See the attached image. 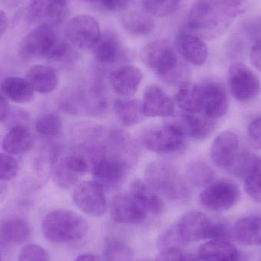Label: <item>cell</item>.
<instances>
[{
  "label": "cell",
  "mask_w": 261,
  "mask_h": 261,
  "mask_svg": "<svg viewBox=\"0 0 261 261\" xmlns=\"http://www.w3.org/2000/svg\"><path fill=\"white\" fill-rule=\"evenodd\" d=\"M71 44L61 38L50 24H41L28 34L19 46V54L24 59L48 58L62 61L71 54Z\"/></svg>",
  "instance_id": "2"
},
{
  "label": "cell",
  "mask_w": 261,
  "mask_h": 261,
  "mask_svg": "<svg viewBox=\"0 0 261 261\" xmlns=\"http://www.w3.org/2000/svg\"><path fill=\"white\" fill-rule=\"evenodd\" d=\"M239 153V138L233 132L225 130L219 134L211 146V159L219 168L228 171Z\"/></svg>",
  "instance_id": "15"
},
{
  "label": "cell",
  "mask_w": 261,
  "mask_h": 261,
  "mask_svg": "<svg viewBox=\"0 0 261 261\" xmlns=\"http://www.w3.org/2000/svg\"><path fill=\"white\" fill-rule=\"evenodd\" d=\"M132 166L121 158L107 151L104 145L90 163V171L93 178L104 190H115L120 187Z\"/></svg>",
  "instance_id": "6"
},
{
  "label": "cell",
  "mask_w": 261,
  "mask_h": 261,
  "mask_svg": "<svg viewBox=\"0 0 261 261\" xmlns=\"http://www.w3.org/2000/svg\"><path fill=\"white\" fill-rule=\"evenodd\" d=\"M187 138L202 141L210 136L216 126V120L205 115L182 113L174 120Z\"/></svg>",
  "instance_id": "21"
},
{
  "label": "cell",
  "mask_w": 261,
  "mask_h": 261,
  "mask_svg": "<svg viewBox=\"0 0 261 261\" xmlns=\"http://www.w3.org/2000/svg\"><path fill=\"white\" fill-rule=\"evenodd\" d=\"M144 64L167 83L178 82L185 72L181 66L176 50L167 40L152 41L141 52Z\"/></svg>",
  "instance_id": "5"
},
{
  "label": "cell",
  "mask_w": 261,
  "mask_h": 261,
  "mask_svg": "<svg viewBox=\"0 0 261 261\" xmlns=\"http://www.w3.org/2000/svg\"><path fill=\"white\" fill-rule=\"evenodd\" d=\"M228 171L236 177L245 179L261 172V158L248 150L239 152L234 164Z\"/></svg>",
  "instance_id": "32"
},
{
  "label": "cell",
  "mask_w": 261,
  "mask_h": 261,
  "mask_svg": "<svg viewBox=\"0 0 261 261\" xmlns=\"http://www.w3.org/2000/svg\"><path fill=\"white\" fill-rule=\"evenodd\" d=\"M241 199L239 186L228 179L213 181L199 195V202L206 210L227 211L237 205Z\"/></svg>",
  "instance_id": "8"
},
{
  "label": "cell",
  "mask_w": 261,
  "mask_h": 261,
  "mask_svg": "<svg viewBox=\"0 0 261 261\" xmlns=\"http://www.w3.org/2000/svg\"><path fill=\"white\" fill-rule=\"evenodd\" d=\"M101 35L99 22L91 15H76L66 26L67 41L71 45L84 50L93 48Z\"/></svg>",
  "instance_id": "11"
},
{
  "label": "cell",
  "mask_w": 261,
  "mask_h": 261,
  "mask_svg": "<svg viewBox=\"0 0 261 261\" xmlns=\"http://www.w3.org/2000/svg\"><path fill=\"white\" fill-rule=\"evenodd\" d=\"M86 1L94 2V1H99V0H86Z\"/></svg>",
  "instance_id": "53"
},
{
  "label": "cell",
  "mask_w": 261,
  "mask_h": 261,
  "mask_svg": "<svg viewBox=\"0 0 261 261\" xmlns=\"http://www.w3.org/2000/svg\"><path fill=\"white\" fill-rule=\"evenodd\" d=\"M9 25V20L4 11L0 10V38L4 35Z\"/></svg>",
  "instance_id": "48"
},
{
  "label": "cell",
  "mask_w": 261,
  "mask_h": 261,
  "mask_svg": "<svg viewBox=\"0 0 261 261\" xmlns=\"http://www.w3.org/2000/svg\"><path fill=\"white\" fill-rule=\"evenodd\" d=\"M248 6V0H195L189 13L187 32L202 39L219 38Z\"/></svg>",
  "instance_id": "1"
},
{
  "label": "cell",
  "mask_w": 261,
  "mask_h": 261,
  "mask_svg": "<svg viewBox=\"0 0 261 261\" xmlns=\"http://www.w3.org/2000/svg\"><path fill=\"white\" fill-rule=\"evenodd\" d=\"M107 10L112 12H120L127 9L130 0H99Z\"/></svg>",
  "instance_id": "45"
},
{
  "label": "cell",
  "mask_w": 261,
  "mask_h": 261,
  "mask_svg": "<svg viewBox=\"0 0 261 261\" xmlns=\"http://www.w3.org/2000/svg\"><path fill=\"white\" fill-rule=\"evenodd\" d=\"M2 239L12 245L25 243L31 236V230L25 221L11 219L3 222L0 228Z\"/></svg>",
  "instance_id": "31"
},
{
  "label": "cell",
  "mask_w": 261,
  "mask_h": 261,
  "mask_svg": "<svg viewBox=\"0 0 261 261\" xmlns=\"http://www.w3.org/2000/svg\"><path fill=\"white\" fill-rule=\"evenodd\" d=\"M74 261H101L99 257L94 254H84L76 257Z\"/></svg>",
  "instance_id": "50"
},
{
  "label": "cell",
  "mask_w": 261,
  "mask_h": 261,
  "mask_svg": "<svg viewBox=\"0 0 261 261\" xmlns=\"http://www.w3.org/2000/svg\"><path fill=\"white\" fill-rule=\"evenodd\" d=\"M90 170L88 160L75 152L57 161L52 173L54 182L60 188L67 190L77 185L81 178Z\"/></svg>",
  "instance_id": "12"
},
{
  "label": "cell",
  "mask_w": 261,
  "mask_h": 261,
  "mask_svg": "<svg viewBox=\"0 0 261 261\" xmlns=\"http://www.w3.org/2000/svg\"><path fill=\"white\" fill-rule=\"evenodd\" d=\"M9 187L7 182L0 179V203L3 202L9 194Z\"/></svg>",
  "instance_id": "49"
},
{
  "label": "cell",
  "mask_w": 261,
  "mask_h": 261,
  "mask_svg": "<svg viewBox=\"0 0 261 261\" xmlns=\"http://www.w3.org/2000/svg\"><path fill=\"white\" fill-rule=\"evenodd\" d=\"M187 261H202V260H199H199H197V259H196V258H192V259H189V260H187Z\"/></svg>",
  "instance_id": "52"
},
{
  "label": "cell",
  "mask_w": 261,
  "mask_h": 261,
  "mask_svg": "<svg viewBox=\"0 0 261 261\" xmlns=\"http://www.w3.org/2000/svg\"><path fill=\"white\" fill-rule=\"evenodd\" d=\"M181 0H143L144 9L150 15L167 17L179 7Z\"/></svg>",
  "instance_id": "36"
},
{
  "label": "cell",
  "mask_w": 261,
  "mask_h": 261,
  "mask_svg": "<svg viewBox=\"0 0 261 261\" xmlns=\"http://www.w3.org/2000/svg\"><path fill=\"white\" fill-rule=\"evenodd\" d=\"M10 110L7 98L0 94V122H5L6 120Z\"/></svg>",
  "instance_id": "47"
},
{
  "label": "cell",
  "mask_w": 261,
  "mask_h": 261,
  "mask_svg": "<svg viewBox=\"0 0 261 261\" xmlns=\"http://www.w3.org/2000/svg\"><path fill=\"white\" fill-rule=\"evenodd\" d=\"M0 261H3V260H2L1 255H0Z\"/></svg>",
  "instance_id": "54"
},
{
  "label": "cell",
  "mask_w": 261,
  "mask_h": 261,
  "mask_svg": "<svg viewBox=\"0 0 261 261\" xmlns=\"http://www.w3.org/2000/svg\"><path fill=\"white\" fill-rule=\"evenodd\" d=\"M142 78V72L138 67L123 65L110 73L109 81L115 93L126 98L133 96L138 91Z\"/></svg>",
  "instance_id": "19"
},
{
  "label": "cell",
  "mask_w": 261,
  "mask_h": 261,
  "mask_svg": "<svg viewBox=\"0 0 261 261\" xmlns=\"http://www.w3.org/2000/svg\"><path fill=\"white\" fill-rule=\"evenodd\" d=\"M155 261H187V257L179 248H170L162 250Z\"/></svg>",
  "instance_id": "44"
},
{
  "label": "cell",
  "mask_w": 261,
  "mask_h": 261,
  "mask_svg": "<svg viewBox=\"0 0 261 261\" xmlns=\"http://www.w3.org/2000/svg\"><path fill=\"white\" fill-rule=\"evenodd\" d=\"M216 173L204 161H196L187 170V182L194 187H206L215 181Z\"/></svg>",
  "instance_id": "34"
},
{
  "label": "cell",
  "mask_w": 261,
  "mask_h": 261,
  "mask_svg": "<svg viewBox=\"0 0 261 261\" xmlns=\"http://www.w3.org/2000/svg\"><path fill=\"white\" fill-rule=\"evenodd\" d=\"M234 236L242 245H261V217L248 216L238 220L234 226Z\"/></svg>",
  "instance_id": "26"
},
{
  "label": "cell",
  "mask_w": 261,
  "mask_h": 261,
  "mask_svg": "<svg viewBox=\"0 0 261 261\" xmlns=\"http://www.w3.org/2000/svg\"><path fill=\"white\" fill-rule=\"evenodd\" d=\"M91 50L96 61L102 65L116 64L127 55L120 38L112 31L102 34Z\"/></svg>",
  "instance_id": "17"
},
{
  "label": "cell",
  "mask_w": 261,
  "mask_h": 261,
  "mask_svg": "<svg viewBox=\"0 0 261 261\" xmlns=\"http://www.w3.org/2000/svg\"><path fill=\"white\" fill-rule=\"evenodd\" d=\"M176 49L182 58L195 66H202L206 62L208 50L203 39L190 33L182 32L176 41Z\"/></svg>",
  "instance_id": "20"
},
{
  "label": "cell",
  "mask_w": 261,
  "mask_h": 261,
  "mask_svg": "<svg viewBox=\"0 0 261 261\" xmlns=\"http://www.w3.org/2000/svg\"><path fill=\"white\" fill-rule=\"evenodd\" d=\"M248 138L254 148L261 150V116L256 118L248 128Z\"/></svg>",
  "instance_id": "43"
},
{
  "label": "cell",
  "mask_w": 261,
  "mask_h": 261,
  "mask_svg": "<svg viewBox=\"0 0 261 261\" xmlns=\"http://www.w3.org/2000/svg\"><path fill=\"white\" fill-rule=\"evenodd\" d=\"M130 193L147 212V214H161L164 210V201L150 186L144 181L136 179L130 184Z\"/></svg>",
  "instance_id": "23"
},
{
  "label": "cell",
  "mask_w": 261,
  "mask_h": 261,
  "mask_svg": "<svg viewBox=\"0 0 261 261\" xmlns=\"http://www.w3.org/2000/svg\"><path fill=\"white\" fill-rule=\"evenodd\" d=\"M141 102L145 117H170L175 112L174 102L159 86L147 87Z\"/></svg>",
  "instance_id": "18"
},
{
  "label": "cell",
  "mask_w": 261,
  "mask_h": 261,
  "mask_svg": "<svg viewBox=\"0 0 261 261\" xmlns=\"http://www.w3.org/2000/svg\"><path fill=\"white\" fill-rule=\"evenodd\" d=\"M34 141L29 128L15 127L9 130L3 141V149L11 155L23 154L33 147Z\"/></svg>",
  "instance_id": "29"
},
{
  "label": "cell",
  "mask_w": 261,
  "mask_h": 261,
  "mask_svg": "<svg viewBox=\"0 0 261 261\" xmlns=\"http://www.w3.org/2000/svg\"><path fill=\"white\" fill-rule=\"evenodd\" d=\"M22 1L23 0H4V3L8 7L13 8L18 6Z\"/></svg>",
  "instance_id": "51"
},
{
  "label": "cell",
  "mask_w": 261,
  "mask_h": 261,
  "mask_svg": "<svg viewBox=\"0 0 261 261\" xmlns=\"http://www.w3.org/2000/svg\"><path fill=\"white\" fill-rule=\"evenodd\" d=\"M3 96L18 104L30 103L35 99V91L26 79L18 76L4 78L0 84Z\"/></svg>",
  "instance_id": "25"
},
{
  "label": "cell",
  "mask_w": 261,
  "mask_h": 261,
  "mask_svg": "<svg viewBox=\"0 0 261 261\" xmlns=\"http://www.w3.org/2000/svg\"><path fill=\"white\" fill-rule=\"evenodd\" d=\"M89 225L77 213L70 210L50 212L44 218L42 231L44 237L52 243L76 242L87 236Z\"/></svg>",
  "instance_id": "3"
},
{
  "label": "cell",
  "mask_w": 261,
  "mask_h": 261,
  "mask_svg": "<svg viewBox=\"0 0 261 261\" xmlns=\"http://www.w3.org/2000/svg\"><path fill=\"white\" fill-rule=\"evenodd\" d=\"M228 83L231 95L239 102L252 100L261 90L260 81L257 75L242 63H234L229 67Z\"/></svg>",
  "instance_id": "9"
},
{
  "label": "cell",
  "mask_w": 261,
  "mask_h": 261,
  "mask_svg": "<svg viewBox=\"0 0 261 261\" xmlns=\"http://www.w3.org/2000/svg\"><path fill=\"white\" fill-rule=\"evenodd\" d=\"M250 58L253 66L261 71V41L256 43L252 46Z\"/></svg>",
  "instance_id": "46"
},
{
  "label": "cell",
  "mask_w": 261,
  "mask_h": 261,
  "mask_svg": "<svg viewBox=\"0 0 261 261\" xmlns=\"http://www.w3.org/2000/svg\"><path fill=\"white\" fill-rule=\"evenodd\" d=\"M19 170L18 161L12 155L0 153V179L8 182L16 177Z\"/></svg>",
  "instance_id": "38"
},
{
  "label": "cell",
  "mask_w": 261,
  "mask_h": 261,
  "mask_svg": "<svg viewBox=\"0 0 261 261\" xmlns=\"http://www.w3.org/2000/svg\"><path fill=\"white\" fill-rule=\"evenodd\" d=\"M200 86L202 114L215 120L223 117L229 108L228 95L223 86L214 81H208Z\"/></svg>",
  "instance_id": "16"
},
{
  "label": "cell",
  "mask_w": 261,
  "mask_h": 261,
  "mask_svg": "<svg viewBox=\"0 0 261 261\" xmlns=\"http://www.w3.org/2000/svg\"><path fill=\"white\" fill-rule=\"evenodd\" d=\"M122 24L129 35L141 37L153 32L155 23L147 14L140 12H127L122 18Z\"/></svg>",
  "instance_id": "30"
},
{
  "label": "cell",
  "mask_w": 261,
  "mask_h": 261,
  "mask_svg": "<svg viewBox=\"0 0 261 261\" xmlns=\"http://www.w3.org/2000/svg\"><path fill=\"white\" fill-rule=\"evenodd\" d=\"M176 102L184 113L200 114L202 113L201 86L193 83H184L176 93Z\"/></svg>",
  "instance_id": "27"
},
{
  "label": "cell",
  "mask_w": 261,
  "mask_h": 261,
  "mask_svg": "<svg viewBox=\"0 0 261 261\" xmlns=\"http://www.w3.org/2000/svg\"><path fill=\"white\" fill-rule=\"evenodd\" d=\"M240 30L245 38L253 43V45L261 41V15L245 20L241 26Z\"/></svg>",
  "instance_id": "39"
},
{
  "label": "cell",
  "mask_w": 261,
  "mask_h": 261,
  "mask_svg": "<svg viewBox=\"0 0 261 261\" xmlns=\"http://www.w3.org/2000/svg\"><path fill=\"white\" fill-rule=\"evenodd\" d=\"M247 194L257 202H261V172L251 175L245 179Z\"/></svg>",
  "instance_id": "42"
},
{
  "label": "cell",
  "mask_w": 261,
  "mask_h": 261,
  "mask_svg": "<svg viewBox=\"0 0 261 261\" xmlns=\"http://www.w3.org/2000/svg\"><path fill=\"white\" fill-rule=\"evenodd\" d=\"M187 139L174 121L150 127L141 135V141L144 147L150 151L161 154L179 151L185 147Z\"/></svg>",
  "instance_id": "7"
},
{
  "label": "cell",
  "mask_w": 261,
  "mask_h": 261,
  "mask_svg": "<svg viewBox=\"0 0 261 261\" xmlns=\"http://www.w3.org/2000/svg\"><path fill=\"white\" fill-rule=\"evenodd\" d=\"M113 110L118 120L126 127H132L142 122L144 113L142 102L129 97L120 98L114 102Z\"/></svg>",
  "instance_id": "28"
},
{
  "label": "cell",
  "mask_w": 261,
  "mask_h": 261,
  "mask_svg": "<svg viewBox=\"0 0 261 261\" xmlns=\"http://www.w3.org/2000/svg\"><path fill=\"white\" fill-rule=\"evenodd\" d=\"M73 199L80 210L91 216H100L107 210L105 190L96 181H84L73 190Z\"/></svg>",
  "instance_id": "13"
},
{
  "label": "cell",
  "mask_w": 261,
  "mask_h": 261,
  "mask_svg": "<svg viewBox=\"0 0 261 261\" xmlns=\"http://www.w3.org/2000/svg\"><path fill=\"white\" fill-rule=\"evenodd\" d=\"M18 261H50V258L48 252L42 247L28 245L20 251Z\"/></svg>",
  "instance_id": "40"
},
{
  "label": "cell",
  "mask_w": 261,
  "mask_h": 261,
  "mask_svg": "<svg viewBox=\"0 0 261 261\" xmlns=\"http://www.w3.org/2000/svg\"><path fill=\"white\" fill-rule=\"evenodd\" d=\"M145 182L155 191L171 200L188 199L190 191L187 181L170 163L156 161L150 163L144 172Z\"/></svg>",
  "instance_id": "4"
},
{
  "label": "cell",
  "mask_w": 261,
  "mask_h": 261,
  "mask_svg": "<svg viewBox=\"0 0 261 261\" xmlns=\"http://www.w3.org/2000/svg\"><path fill=\"white\" fill-rule=\"evenodd\" d=\"M110 214L114 222L122 225L142 223L148 215L130 193L119 194L113 198Z\"/></svg>",
  "instance_id": "14"
},
{
  "label": "cell",
  "mask_w": 261,
  "mask_h": 261,
  "mask_svg": "<svg viewBox=\"0 0 261 261\" xmlns=\"http://www.w3.org/2000/svg\"><path fill=\"white\" fill-rule=\"evenodd\" d=\"M25 79L34 91L41 94L52 93L59 83L56 70L44 65H35L29 68Z\"/></svg>",
  "instance_id": "22"
},
{
  "label": "cell",
  "mask_w": 261,
  "mask_h": 261,
  "mask_svg": "<svg viewBox=\"0 0 261 261\" xmlns=\"http://www.w3.org/2000/svg\"><path fill=\"white\" fill-rule=\"evenodd\" d=\"M58 161V150L51 145L41 149L35 161V173L41 180H45L53 173L55 164Z\"/></svg>",
  "instance_id": "33"
},
{
  "label": "cell",
  "mask_w": 261,
  "mask_h": 261,
  "mask_svg": "<svg viewBox=\"0 0 261 261\" xmlns=\"http://www.w3.org/2000/svg\"><path fill=\"white\" fill-rule=\"evenodd\" d=\"M35 128L42 136L56 137L62 130V120L57 113H46L37 120Z\"/></svg>",
  "instance_id": "35"
},
{
  "label": "cell",
  "mask_w": 261,
  "mask_h": 261,
  "mask_svg": "<svg viewBox=\"0 0 261 261\" xmlns=\"http://www.w3.org/2000/svg\"><path fill=\"white\" fill-rule=\"evenodd\" d=\"M198 256L202 261H238L239 254L228 241L210 240L199 247Z\"/></svg>",
  "instance_id": "24"
},
{
  "label": "cell",
  "mask_w": 261,
  "mask_h": 261,
  "mask_svg": "<svg viewBox=\"0 0 261 261\" xmlns=\"http://www.w3.org/2000/svg\"><path fill=\"white\" fill-rule=\"evenodd\" d=\"M214 221L199 211L186 213L174 224L179 243H193L210 239L213 234Z\"/></svg>",
  "instance_id": "10"
},
{
  "label": "cell",
  "mask_w": 261,
  "mask_h": 261,
  "mask_svg": "<svg viewBox=\"0 0 261 261\" xmlns=\"http://www.w3.org/2000/svg\"><path fill=\"white\" fill-rule=\"evenodd\" d=\"M104 255L108 261H132V251L129 247L119 240H110L106 244Z\"/></svg>",
  "instance_id": "37"
},
{
  "label": "cell",
  "mask_w": 261,
  "mask_h": 261,
  "mask_svg": "<svg viewBox=\"0 0 261 261\" xmlns=\"http://www.w3.org/2000/svg\"><path fill=\"white\" fill-rule=\"evenodd\" d=\"M30 115L25 110L21 108L11 109L7 119L5 121L8 130L15 127H25L29 128Z\"/></svg>",
  "instance_id": "41"
}]
</instances>
